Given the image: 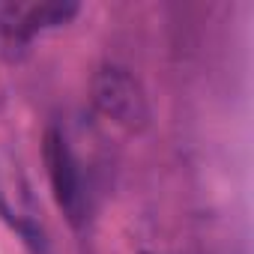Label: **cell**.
Listing matches in <instances>:
<instances>
[{
    "instance_id": "7a4b0ae2",
    "label": "cell",
    "mask_w": 254,
    "mask_h": 254,
    "mask_svg": "<svg viewBox=\"0 0 254 254\" xmlns=\"http://www.w3.org/2000/svg\"><path fill=\"white\" fill-rule=\"evenodd\" d=\"M93 102L108 120L126 126V129H144L147 126L150 111L144 90L126 69L117 66L99 69V75L93 78Z\"/></svg>"
},
{
    "instance_id": "6da1fadb",
    "label": "cell",
    "mask_w": 254,
    "mask_h": 254,
    "mask_svg": "<svg viewBox=\"0 0 254 254\" xmlns=\"http://www.w3.org/2000/svg\"><path fill=\"white\" fill-rule=\"evenodd\" d=\"M45 165H48V177H51V189L57 197V206L63 209V215L81 227L87 221V191H84V177L78 168V159L69 147V141L63 138L60 129H48L45 135Z\"/></svg>"
},
{
    "instance_id": "3957f363",
    "label": "cell",
    "mask_w": 254,
    "mask_h": 254,
    "mask_svg": "<svg viewBox=\"0 0 254 254\" xmlns=\"http://www.w3.org/2000/svg\"><path fill=\"white\" fill-rule=\"evenodd\" d=\"M75 12V3H0V33L9 39H30L39 30L66 24Z\"/></svg>"
}]
</instances>
